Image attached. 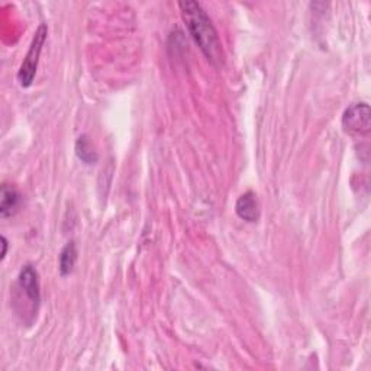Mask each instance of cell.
I'll return each instance as SVG.
<instances>
[{"label":"cell","mask_w":371,"mask_h":371,"mask_svg":"<svg viewBox=\"0 0 371 371\" xmlns=\"http://www.w3.org/2000/svg\"><path fill=\"white\" fill-rule=\"evenodd\" d=\"M178 8L181 12V18L188 27L195 43L200 48L214 66H220L223 63V52L222 46L218 36V32L212 24L211 18L204 9L197 2L186 0V2H178Z\"/></svg>","instance_id":"obj_1"},{"label":"cell","mask_w":371,"mask_h":371,"mask_svg":"<svg viewBox=\"0 0 371 371\" xmlns=\"http://www.w3.org/2000/svg\"><path fill=\"white\" fill-rule=\"evenodd\" d=\"M47 35H48L47 25L41 24L34 34L29 50L25 55L22 66H20V69H19V73H18V81L22 88H29L32 85V81H34L35 74H36L39 57H41V52H43L44 44L47 41Z\"/></svg>","instance_id":"obj_2"},{"label":"cell","mask_w":371,"mask_h":371,"mask_svg":"<svg viewBox=\"0 0 371 371\" xmlns=\"http://www.w3.org/2000/svg\"><path fill=\"white\" fill-rule=\"evenodd\" d=\"M370 108L367 103H354L342 116V127L351 134H367L370 131Z\"/></svg>","instance_id":"obj_3"},{"label":"cell","mask_w":371,"mask_h":371,"mask_svg":"<svg viewBox=\"0 0 371 371\" xmlns=\"http://www.w3.org/2000/svg\"><path fill=\"white\" fill-rule=\"evenodd\" d=\"M18 288L25 295V298L28 299L32 307V312L36 315L41 302V290H39V276L32 265L28 264L20 270L18 276Z\"/></svg>","instance_id":"obj_4"},{"label":"cell","mask_w":371,"mask_h":371,"mask_svg":"<svg viewBox=\"0 0 371 371\" xmlns=\"http://www.w3.org/2000/svg\"><path fill=\"white\" fill-rule=\"evenodd\" d=\"M235 212L238 218L245 222H257L260 219V203L257 195L251 190L241 195L235 203Z\"/></svg>","instance_id":"obj_5"},{"label":"cell","mask_w":371,"mask_h":371,"mask_svg":"<svg viewBox=\"0 0 371 371\" xmlns=\"http://www.w3.org/2000/svg\"><path fill=\"white\" fill-rule=\"evenodd\" d=\"M0 218H9L16 214L20 206V195L9 184L2 186V192H0Z\"/></svg>","instance_id":"obj_6"},{"label":"cell","mask_w":371,"mask_h":371,"mask_svg":"<svg viewBox=\"0 0 371 371\" xmlns=\"http://www.w3.org/2000/svg\"><path fill=\"white\" fill-rule=\"evenodd\" d=\"M76 261H77V248H76V244L71 241L59 253V258H58L59 274L69 276L74 269Z\"/></svg>","instance_id":"obj_7"},{"label":"cell","mask_w":371,"mask_h":371,"mask_svg":"<svg viewBox=\"0 0 371 371\" xmlns=\"http://www.w3.org/2000/svg\"><path fill=\"white\" fill-rule=\"evenodd\" d=\"M76 155L80 161H83L88 166H92L97 161V154L94 151L93 144L88 135H81L76 142Z\"/></svg>","instance_id":"obj_8"},{"label":"cell","mask_w":371,"mask_h":371,"mask_svg":"<svg viewBox=\"0 0 371 371\" xmlns=\"http://www.w3.org/2000/svg\"><path fill=\"white\" fill-rule=\"evenodd\" d=\"M2 244H4V251H2V260H5L6 257V251H8V239L5 237H2Z\"/></svg>","instance_id":"obj_9"}]
</instances>
